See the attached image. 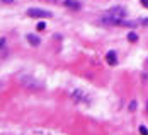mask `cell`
<instances>
[{
    "label": "cell",
    "instance_id": "cell-1",
    "mask_svg": "<svg viewBox=\"0 0 148 135\" xmlns=\"http://www.w3.org/2000/svg\"><path fill=\"white\" fill-rule=\"evenodd\" d=\"M126 17V9L124 7H112L107 12H104L102 17L99 19V22H102L106 26H123Z\"/></svg>",
    "mask_w": 148,
    "mask_h": 135
},
{
    "label": "cell",
    "instance_id": "cell-2",
    "mask_svg": "<svg viewBox=\"0 0 148 135\" xmlns=\"http://www.w3.org/2000/svg\"><path fill=\"white\" fill-rule=\"evenodd\" d=\"M22 84L27 87V89H32V91H39L43 89V82L32 79V77H22Z\"/></svg>",
    "mask_w": 148,
    "mask_h": 135
},
{
    "label": "cell",
    "instance_id": "cell-3",
    "mask_svg": "<svg viewBox=\"0 0 148 135\" xmlns=\"http://www.w3.org/2000/svg\"><path fill=\"white\" fill-rule=\"evenodd\" d=\"M27 15L29 17H43V19H48L53 14L49 10H45V9H34V7H31V9H27Z\"/></svg>",
    "mask_w": 148,
    "mask_h": 135
},
{
    "label": "cell",
    "instance_id": "cell-4",
    "mask_svg": "<svg viewBox=\"0 0 148 135\" xmlns=\"http://www.w3.org/2000/svg\"><path fill=\"white\" fill-rule=\"evenodd\" d=\"M106 60H107L109 65H116V63H118V57H116V53H114V51H107Z\"/></svg>",
    "mask_w": 148,
    "mask_h": 135
},
{
    "label": "cell",
    "instance_id": "cell-5",
    "mask_svg": "<svg viewBox=\"0 0 148 135\" xmlns=\"http://www.w3.org/2000/svg\"><path fill=\"white\" fill-rule=\"evenodd\" d=\"M26 39H27V41H29V45H32V46H38V45H39V41H41L36 34H27V36H26Z\"/></svg>",
    "mask_w": 148,
    "mask_h": 135
},
{
    "label": "cell",
    "instance_id": "cell-6",
    "mask_svg": "<svg viewBox=\"0 0 148 135\" xmlns=\"http://www.w3.org/2000/svg\"><path fill=\"white\" fill-rule=\"evenodd\" d=\"M85 96H87V94H84L82 91H75V92H73V99H75V101H89Z\"/></svg>",
    "mask_w": 148,
    "mask_h": 135
},
{
    "label": "cell",
    "instance_id": "cell-7",
    "mask_svg": "<svg viewBox=\"0 0 148 135\" xmlns=\"http://www.w3.org/2000/svg\"><path fill=\"white\" fill-rule=\"evenodd\" d=\"M66 7H70V9H75V10H78L80 9V2H77V0H66V3H65Z\"/></svg>",
    "mask_w": 148,
    "mask_h": 135
},
{
    "label": "cell",
    "instance_id": "cell-8",
    "mask_svg": "<svg viewBox=\"0 0 148 135\" xmlns=\"http://www.w3.org/2000/svg\"><path fill=\"white\" fill-rule=\"evenodd\" d=\"M128 41H131V43H136V41H138V34H136L134 31L128 33Z\"/></svg>",
    "mask_w": 148,
    "mask_h": 135
},
{
    "label": "cell",
    "instance_id": "cell-9",
    "mask_svg": "<svg viewBox=\"0 0 148 135\" xmlns=\"http://www.w3.org/2000/svg\"><path fill=\"white\" fill-rule=\"evenodd\" d=\"M36 29H38V31H45V29H46V24H45V22H38Z\"/></svg>",
    "mask_w": 148,
    "mask_h": 135
},
{
    "label": "cell",
    "instance_id": "cell-10",
    "mask_svg": "<svg viewBox=\"0 0 148 135\" xmlns=\"http://www.w3.org/2000/svg\"><path fill=\"white\" fill-rule=\"evenodd\" d=\"M140 134H141V135H148L147 127H143V125H141V127H140Z\"/></svg>",
    "mask_w": 148,
    "mask_h": 135
},
{
    "label": "cell",
    "instance_id": "cell-11",
    "mask_svg": "<svg viewBox=\"0 0 148 135\" xmlns=\"http://www.w3.org/2000/svg\"><path fill=\"white\" fill-rule=\"evenodd\" d=\"M134 108H136V101H131L130 103V111H134Z\"/></svg>",
    "mask_w": 148,
    "mask_h": 135
},
{
    "label": "cell",
    "instance_id": "cell-12",
    "mask_svg": "<svg viewBox=\"0 0 148 135\" xmlns=\"http://www.w3.org/2000/svg\"><path fill=\"white\" fill-rule=\"evenodd\" d=\"M48 2H53V3H66V0H48Z\"/></svg>",
    "mask_w": 148,
    "mask_h": 135
},
{
    "label": "cell",
    "instance_id": "cell-13",
    "mask_svg": "<svg viewBox=\"0 0 148 135\" xmlns=\"http://www.w3.org/2000/svg\"><path fill=\"white\" fill-rule=\"evenodd\" d=\"M140 22H141V24H143V26H147V28H148V17H145V19H141V21H140Z\"/></svg>",
    "mask_w": 148,
    "mask_h": 135
},
{
    "label": "cell",
    "instance_id": "cell-14",
    "mask_svg": "<svg viewBox=\"0 0 148 135\" xmlns=\"http://www.w3.org/2000/svg\"><path fill=\"white\" fill-rule=\"evenodd\" d=\"M140 2H141V5H143L145 9H148V0H140Z\"/></svg>",
    "mask_w": 148,
    "mask_h": 135
},
{
    "label": "cell",
    "instance_id": "cell-15",
    "mask_svg": "<svg viewBox=\"0 0 148 135\" xmlns=\"http://www.w3.org/2000/svg\"><path fill=\"white\" fill-rule=\"evenodd\" d=\"M3 2H5V3H10V2H12V0H3Z\"/></svg>",
    "mask_w": 148,
    "mask_h": 135
},
{
    "label": "cell",
    "instance_id": "cell-16",
    "mask_svg": "<svg viewBox=\"0 0 148 135\" xmlns=\"http://www.w3.org/2000/svg\"><path fill=\"white\" fill-rule=\"evenodd\" d=\"M147 108H148V105H147Z\"/></svg>",
    "mask_w": 148,
    "mask_h": 135
}]
</instances>
